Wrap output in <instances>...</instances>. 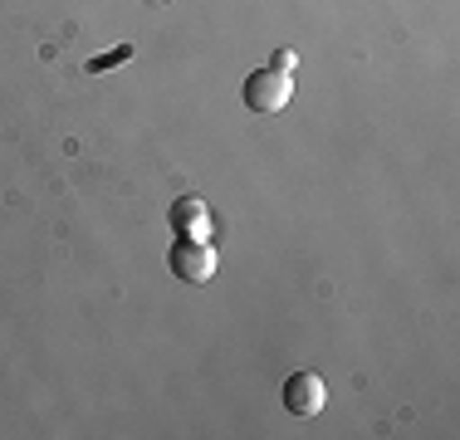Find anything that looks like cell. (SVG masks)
Returning <instances> with one entry per match:
<instances>
[{
	"label": "cell",
	"instance_id": "cell-1",
	"mask_svg": "<svg viewBox=\"0 0 460 440\" xmlns=\"http://www.w3.org/2000/svg\"><path fill=\"white\" fill-rule=\"evenodd\" d=\"M240 98H245V108H250L255 118H275V113H284V108H289L294 79L270 64V69H255V74H250L245 88H240Z\"/></svg>",
	"mask_w": 460,
	"mask_h": 440
},
{
	"label": "cell",
	"instance_id": "cell-2",
	"mask_svg": "<svg viewBox=\"0 0 460 440\" xmlns=\"http://www.w3.org/2000/svg\"><path fill=\"white\" fill-rule=\"evenodd\" d=\"M167 269L177 274L181 284L216 279V245L211 240H196V235H177V245H172V255H167Z\"/></svg>",
	"mask_w": 460,
	"mask_h": 440
},
{
	"label": "cell",
	"instance_id": "cell-3",
	"mask_svg": "<svg viewBox=\"0 0 460 440\" xmlns=\"http://www.w3.org/2000/svg\"><path fill=\"white\" fill-rule=\"evenodd\" d=\"M328 401V387L319 372H294L289 382H284V411L289 416H304V421H314V416L323 411Z\"/></svg>",
	"mask_w": 460,
	"mask_h": 440
},
{
	"label": "cell",
	"instance_id": "cell-4",
	"mask_svg": "<svg viewBox=\"0 0 460 440\" xmlns=\"http://www.w3.org/2000/svg\"><path fill=\"white\" fill-rule=\"evenodd\" d=\"M172 230H177V235H196V240L211 235V211H206L201 196H181V201L172 206Z\"/></svg>",
	"mask_w": 460,
	"mask_h": 440
},
{
	"label": "cell",
	"instance_id": "cell-5",
	"mask_svg": "<svg viewBox=\"0 0 460 440\" xmlns=\"http://www.w3.org/2000/svg\"><path fill=\"white\" fill-rule=\"evenodd\" d=\"M123 59H133V49H128V44H118L113 54H103V59L89 64V74H103V69H113V64H123Z\"/></svg>",
	"mask_w": 460,
	"mask_h": 440
},
{
	"label": "cell",
	"instance_id": "cell-6",
	"mask_svg": "<svg viewBox=\"0 0 460 440\" xmlns=\"http://www.w3.org/2000/svg\"><path fill=\"white\" fill-rule=\"evenodd\" d=\"M294 64H299V54H294V49H279V54H275V69H284V74H289Z\"/></svg>",
	"mask_w": 460,
	"mask_h": 440
},
{
	"label": "cell",
	"instance_id": "cell-7",
	"mask_svg": "<svg viewBox=\"0 0 460 440\" xmlns=\"http://www.w3.org/2000/svg\"><path fill=\"white\" fill-rule=\"evenodd\" d=\"M142 5H167V0H142Z\"/></svg>",
	"mask_w": 460,
	"mask_h": 440
}]
</instances>
